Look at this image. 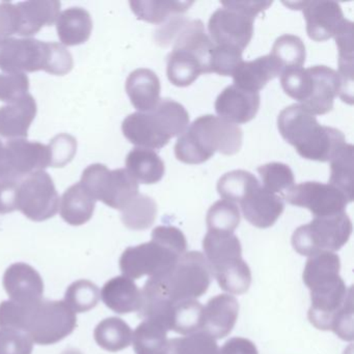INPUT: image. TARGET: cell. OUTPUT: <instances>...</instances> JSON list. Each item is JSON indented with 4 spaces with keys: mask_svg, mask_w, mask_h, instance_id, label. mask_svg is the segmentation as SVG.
Masks as SVG:
<instances>
[{
    "mask_svg": "<svg viewBox=\"0 0 354 354\" xmlns=\"http://www.w3.org/2000/svg\"><path fill=\"white\" fill-rule=\"evenodd\" d=\"M59 208V196L47 171H35L19 180L18 210L24 216L40 223L53 218Z\"/></svg>",
    "mask_w": 354,
    "mask_h": 354,
    "instance_id": "7c38bea8",
    "label": "cell"
},
{
    "mask_svg": "<svg viewBox=\"0 0 354 354\" xmlns=\"http://www.w3.org/2000/svg\"><path fill=\"white\" fill-rule=\"evenodd\" d=\"M328 184L335 186L353 201V146L344 144L331 157Z\"/></svg>",
    "mask_w": 354,
    "mask_h": 354,
    "instance_id": "e575fe53",
    "label": "cell"
},
{
    "mask_svg": "<svg viewBox=\"0 0 354 354\" xmlns=\"http://www.w3.org/2000/svg\"><path fill=\"white\" fill-rule=\"evenodd\" d=\"M167 78L174 86L185 88L194 84L201 74H208L206 64L192 51L173 47L167 55Z\"/></svg>",
    "mask_w": 354,
    "mask_h": 354,
    "instance_id": "4316f807",
    "label": "cell"
},
{
    "mask_svg": "<svg viewBox=\"0 0 354 354\" xmlns=\"http://www.w3.org/2000/svg\"><path fill=\"white\" fill-rule=\"evenodd\" d=\"M279 133L304 159L326 162L346 144L343 132L320 125L316 117L301 105L292 104L277 118Z\"/></svg>",
    "mask_w": 354,
    "mask_h": 354,
    "instance_id": "3957f363",
    "label": "cell"
},
{
    "mask_svg": "<svg viewBox=\"0 0 354 354\" xmlns=\"http://www.w3.org/2000/svg\"><path fill=\"white\" fill-rule=\"evenodd\" d=\"M223 8L211 15L208 30L215 46L243 51L252 41L256 16L268 9L272 1H221Z\"/></svg>",
    "mask_w": 354,
    "mask_h": 354,
    "instance_id": "ba28073f",
    "label": "cell"
},
{
    "mask_svg": "<svg viewBox=\"0 0 354 354\" xmlns=\"http://www.w3.org/2000/svg\"><path fill=\"white\" fill-rule=\"evenodd\" d=\"M80 183L84 189L106 206L123 210L138 194V181L126 169L111 171L106 165L95 163L84 169Z\"/></svg>",
    "mask_w": 354,
    "mask_h": 354,
    "instance_id": "8fae6325",
    "label": "cell"
},
{
    "mask_svg": "<svg viewBox=\"0 0 354 354\" xmlns=\"http://www.w3.org/2000/svg\"><path fill=\"white\" fill-rule=\"evenodd\" d=\"M341 260L333 252L310 257L304 267V283L310 290V322L320 330H333L339 315L353 304L352 288L339 275Z\"/></svg>",
    "mask_w": 354,
    "mask_h": 354,
    "instance_id": "6da1fadb",
    "label": "cell"
},
{
    "mask_svg": "<svg viewBox=\"0 0 354 354\" xmlns=\"http://www.w3.org/2000/svg\"><path fill=\"white\" fill-rule=\"evenodd\" d=\"M281 68L271 55L242 62L233 74L234 86L248 92L259 93L270 80L281 75Z\"/></svg>",
    "mask_w": 354,
    "mask_h": 354,
    "instance_id": "cb8c5ba5",
    "label": "cell"
},
{
    "mask_svg": "<svg viewBox=\"0 0 354 354\" xmlns=\"http://www.w3.org/2000/svg\"><path fill=\"white\" fill-rule=\"evenodd\" d=\"M240 211L235 203L221 200L214 203L207 213L208 231L234 233L240 223Z\"/></svg>",
    "mask_w": 354,
    "mask_h": 354,
    "instance_id": "60d3db41",
    "label": "cell"
},
{
    "mask_svg": "<svg viewBox=\"0 0 354 354\" xmlns=\"http://www.w3.org/2000/svg\"><path fill=\"white\" fill-rule=\"evenodd\" d=\"M271 55L281 66V72L302 68L306 63V46L299 37L286 34L279 37L273 44Z\"/></svg>",
    "mask_w": 354,
    "mask_h": 354,
    "instance_id": "f35d334b",
    "label": "cell"
},
{
    "mask_svg": "<svg viewBox=\"0 0 354 354\" xmlns=\"http://www.w3.org/2000/svg\"><path fill=\"white\" fill-rule=\"evenodd\" d=\"M243 132L239 126L212 115L198 118L178 138L175 155L186 165H201L215 152L237 154L242 146Z\"/></svg>",
    "mask_w": 354,
    "mask_h": 354,
    "instance_id": "277c9868",
    "label": "cell"
},
{
    "mask_svg": "<svg viewBox=\"0 0 354 354\" xmlns=\"http://www.w3.org/2000/svg\"><path fill=\"white\" fill-rule=\"evenodd\" d=\"M37 111L36 100L30 94L0 107V136L9 140L28 138Z\"/></svg>",
    "mask_w": 354,
    "mask_h": 354,
    "instance_id": "7402d4cb",
    "label": "cell"
},
{
    "mask_svg": "<svg viewBox=\"0 0 354 354\" xmlns=\"http://www.w3.org/2000/svg\"><path fill=\"white\" fill-rule=\"evenodd\" d=\"M283 198L290 205L308 209L315 217L331 216L345 212L346 207L352 202L335 186L320 182H304L294 185Z\"/></svg>",
    "mask_w": 354,
    "mask_h": 354,
    "instance_id": "4fadbf2b",
    "label": "cell"
},
{
    "mask_svg": "<svg viewBox=\"0 0 354 354\" xmlns=\"http://www.w3.org/2000/svg\"><path fill=\"white\" fill-rule=\"evenodd\" d=\"M99 299L98 286L88 279H80L68 287L64 301L74 313H86L93 310Z\"/></svg>",
    "mask_w": 354,
    "mask_h": 354,
    "instance_id": "ab89813d",
    "label": "cell"
},
{
    "mask_svg": "<svg viewBox=\"0 0 354 354\" xmlns=\"http://www.w3.org/2000/svg\"><path fill=\"white\" fill-rule=\"evenodd\" d=\"M121 212L122 221L128 229L144 231L156 219L157 204L150 196L138 194Z\"/></svg>",
    "mask_w": 354,
    "mask_h": 354,
    "instance_id": "d590c367",
    "label": "cell"
},
{
    "mask_svg": "<svg viewBox=\"0 0 354 354\" xmlns=\"http://www.w3.org/2000/svg\"><path fill=\"white\" fill-rule=\"evenodd\" d=\"M132 335L131 327L118 317H109L101 321L94 331L96 343L109 352L121 351L129 347Z\"/></svg>",
    "mask_w": 354,
    "mask_h": 354,
    "instance_id": "1f68e13d",
    "label": "cell"
},
{
    "mask_svg": "<svg viewBox=\"0 0 354 354\" xmlns=\"http://www.w3.org/2000/svg\"><path fill=\"white\" fill-rule=\"evenodd\" d=\"M19 180H0V214H7L18 210Z\"/></svg>",
    "mask_w": 354,
    "mask_h": 354,
    "instance_id": "c3c4849f",
    "label": "cell"
},
{
    "mask_svg": "<svg viewBox=\"0 0 354 354\" xmlns=\"http://www.w3.org/2000/svg\"><path fill=\"white\" fill-rule=\"evenodd\" d=\"M167 354H219L216 339L204 331L169 341Z\"/></svg>",
    "mask_w": 354,
    "mask_h": 354,
    "instance_id": "b9f144b4",
    "label": "cell"
},
{
    "mask_svg": "<svg viewBox=\"0 0 354 354\" xmlns=\"http://www.w3.org/2000/svg\"><path fill=\"white\" fill-rule=\"evenodd\" d=\"M107 308L117 314L138 312L142 304V293L132 279L121 275L109 279L100 293Z\"/></svg>",
    "mask_w": 354,
    "mask_h": 354,
    "instance_id": "484cf974",
    "label": "cell"
},
{
    "mask_svg": "<svg viewBox=\"0 0 354 354\" xmlns=\"http://www.w3.org/2000/svg\"><path fill=\"white\" fill-rule=\"evenodd\" d=\"M204 306L198 300L171 302L163 319V326L180 335H192L202 330Z\"/></svg>",
    "mask_w": 354,
    "mask_h": 354,
    "instance_id": "f546056e",
    "label": "cell"
},
{
    "mask_svg": "<svg viewBox=\"0 0 354 354\" xmlns=\"http://www.w3.org/2000/svg\"><path fill=\"white\" fill-rule=\"evenodd\" d=\"M147 243L126 248L120 258L124 277L140 279L144 275L162 277L171 270L187 250V240L181 230L173 225H159Z\"/></svg>",
    "mask_w": 354,
    "mask_h": 354,
    "instance_id": "7a4b0ae2",
    "label": "cell"
},
{
    "mask_svg": "<svg viewBox=\"0 0 354 354\" xmlns=\"http://www.w3.org/2000/svg\"><path fill=\"white\" fill-rule=\"evenodd\" d=\"M6 148L12 179H21L50 167L48 147L41 142H30L26 138L11 140L6 142Z\"/></svg>",
    "mask_w": 354,
    "mask_h": 354,
    "instance_id": "2e32d148",
    "label": "cell"
},
{
    "mask_svg": "<svg viewBox=\"0 0 354 354\" xmlns=\"http://www.w3.org/2000/svg\"><path fill=\"white\" fill-rule=\"evenodd\" d=\"M244 218L259 229L272 227L283 214V198L257 186L240 202Z\"/></svg>",
    "mask_w": 354,
    "mask_h": 354,
    "instance_id": "ffe728a7",
    "label": "cell"
},
{
    "mask_svg": "<svg viewBox=\"0 0 354 354\" xmlns=\"http://www.w3.org/2000/svg\"><path fill=\"white\" fill-rule=\"evenodd\" d=\"M260 182L256 176L243 169H236L225 174L217 182V192L225 201L239 203L252 192Z\"/></svg>",
    "mask_w": 354,
    "mask_h": 354,
    "instance_id": "8d00e7d4",
    "label": "cell"
},
{
    "mask_svg": "<svg viewBox=\"0 0 354 354\" xmlns=\"http://www.w3.org/2000/svg\"><path fill=\"white\" fill-rule=\"evenodd\" d=\"M126 92L138 113H149L160 101V80L152 70L140 68L128 76Z\"/></svg>",
    "mask_w": 354,
    "mask_h": 354,
    "instance_id": "d4e9b609",
    "label": "cell"
},
{
    "mask_svg": "<svg viewBox=\"0 0 354 354\" xmlns=\"http://www.w3.org/2000/svg\"><path fill=\"white\" fill-rule=\"evenodd\" d=\"M30 80L26 73L0 74V101L12 103L28 94Z\"/></svg>",
    "mask_w": 354,
    "mask_h": 354,
    "instance_id": "7dc6e473",
    "label": "cell"
},
{
    "mask_svg": "<svg viewBox=\"0 0 354 354\" xmlns=\"http://www.w3.org/2000/svg\"><path fill=\"white\" fill-rule=\"evenodd\" d=\"M283 3L292 10L302 11L308 38L316 42L335 38L348 20L344 17L341 6L333 0Z\"/></svg>",
    "mask_w": 354,
    "mask_h": 354,
    "instance_id": "5bb4252c",
    "label": "cell"
},
{
    "mask_svg": "<svg viewBox=\"0 0 354 354\" xmlns=\"http://www.w3.org/2000/svg\"><path fill=\"white\" fill-rule=\"evenodd\" d=\"M212 272L208 261L200 252L182 254L177 264L162 277H150L142 291L171 302L200 298L210 287Z\"/></svg>",
    "mask_w": 354,
    "mask_h": 354,
    "instance_id": "8992f818",
    "label": "cell"
},
{
    "mask_svg": "<svg viewBox=\"0 0 354 354\" xmlns=\"http://www.w3.org/2000/svg\"><path fill=\"white\" fill-rule=\"evenodd\" d=\"M310 76V92L301 105L313 115H322L333 111V101L341 92V80L335 70L327 66L308 68Z\"/></svg>",
    "mask_w": 354,
    "mask_h": 354,
    "instance_id": "9a60e30c",
    "label": "cell"
},
{
    "mask_svg": "<svg viewBox=\"0 0 354 354\" xmlns=\"http://www.w3.org/2000/svg\"><path fill=\"white\" fill-rule=\"evenodd\" d=\"M203 248L211 272L223 291L235 295L248 291L252 272L242 259L241 243L235 234L208 231L203 240Z\"/></svg>",
    "mask_w": 354,
    "mask_h": 354,
    "instance_id": "52a82bcc",
    "label": "cell"
},
{
    "mask_svg": "<svg viewBox=\"0 0 354 354\" xmlns=\"http://www.w3.org/2000/svg\"><path fill=\"white\" fill-rule=\"evenodd\" d=\"M34 342L24 331L0 328V354H32Z\"/></svg>",
    "mask_w": 354,
    "mask_h": 354,
    "instance_id": "bcb514c9",
    "label": "cell"
},
{
    "mask_svg": "<svg viewBox=\"0 0 354 354\" xmlns=\"http://www.w3.org/2000/svg\"><path fill=\"white\" fill-rule=\"evenodd\" d=\"M93 21L90 13L82 8H69L57 20V32L64 46L84 44L91 38Z\"/></svg>",
    "mask_w": 354,
    "mask_h": 354,
    "instance_id": "83f0119b",
    "label": "cell"
},
{
    "mask_svg": "<svg viewBox=\"0 0 354 354\" xmlns=\"http://www.w3.org/2000/svg\"><path fill=\"white\" fill-rule=\"evenodd\" d=\"M126 169L138 183L156 184L165 173V162L154 150L132 149L126 157Z\"/></svg>",
    "mask_w": 354,
    "mask_h": 354,
    "instance_id": "4dcf8cb0",
    "label": "cell"
},
{
    "mask_svg": "<svg viewBox=\"0 0 354 354\" xmlns=\"http://www.w3.org/2000/svg\"><path fill=\"white\" fill-rule=\"evenodd\" d=\"M76 324L75 313L64 300L42 299L30 306H22L20 330L28 333L39 345L59 343L73 333Z\"/></svg>",
    "mask_w": 354,
    "mask_h": 354,
    "instance_id": "9c48e42d",
    "label": "cell"
},
{
    "mask_svg": "<svg viewBox=\"0 0 354 354\" xmlns=\"http://www.w3.org/2000/svg\"><path fill=\"white\" fill-rule=\"evenodd\" d=\"M243 51L232 47L215 46L211 51L209 73L221 76H233L238 66L243 62Z\"/></svg>",
    "mask_w": 354,
    "mask_h": 354,
    "instance_id": "ee69618b",
    "label": "cell"
},
{
    "mask_svg": "<svg viewBox=\"0 0 354 354\" xmlns=\"http://www.w3.org/2000/svg\"><path fill=\"white\" fill-rule=\"evenodd\" d=\"M95 207L96 201L80 182L64 192L59 203V214L68 225L78 227L91 221Z\"/></svg>",
    "mask_w": 354,
    "mask_h": 354,
    "instance_id": "f1b7e54d",
    "label": "cell"
},
{
    "mask_svg": "<svg viewBox=\"0 0 354 354\" xmlns=\"http://www.w3.org/2000/svg\"><path fill=\"white\" fill-rule=\"evenodd\" d=\"M259 93L248 92L237 86H227L215 101V111L221 119L232 124H245L252 121L260 109Z\"/></svg>",
    "mask_w": 354,
    "mask_h": 354,
    "instance_id": "d6986e66",
    "label": "cell"
},
{
    "mask_svg": "<svg viewBox=\"0 0 354 354\" xmlns=\"http://www.w3.org/2000/svg\"><path fill=\"white\" fill-rule=\"evenodd\" d=\"M17 8L15 3H0V38H9L17 34Z\"/></svg>",
    "mask_w": 354,
    "mask_h": 354,
    "instance_id": "681fc988",
    "label": "cell"
},
{
    "mask_svg": "<svg viewBox=\"0 0 354 354\" xmlns=\"http://www.w3.org/2000/svg\"><path fill=\"white\" fill-rule=\"evenodd\" d=\"M352 233V223L347 213L315 217L308 225L294 231L292 245L301 256H316L321 252L341 250Z\"/></svg>",
    "mask_w": 354,
    "mask_h": 354,
    "instance_id": "30bf717a",
    "label": "cell"
},
{
    "mask_svg": "<svg viewBox=\"0 0 354 354\" xmlns=\"http://www.w3.org/2000/svg\"><path fill=\"white\" fill-rule=\"evenodd\" d=\"M153 113L169 138L181 136L189 126V115L183 105L173 99H160Z\"/></svg>",
    "mask_w": 354,
    "mask_h": 354,
    "instance_id": "74e56055",
    "label": "cell"
},
{
    "mask_svg": "<svg viewBox=\"0 0 354 354\" xmlns=\"http://www.w3.org/2000/svg\"><path fill=\"white\" fill-rule=\"evenodd\" d=\"M136 354H167V330L155 321L144 320L132 335Z\"/></svg>",
    "mask_w": 354,
    "mask_h": 354,
    "instance_id": "836d02e7",
    "label": "cell"
},
{
    "mask_svg": "<svg viewBox=\"0 0 354 354\" xmlns=\"http://www.w3.org/2000/svg\"><path fill=\"white\" fill-rule=\"evenodd\" d=\"M239 314L238 300L230 294H221L209 300L203 313L202 331L215 339L227 337Z\"/></svg>",
    "mask_w": 354,
    "mask_h": 354,
    "instance_id": "44dd1931",
    "label": "cell"
},
{
    "mask_svg": "<svg viewBox=\"0 0 354 354\" xmlns=\"http://www.w3.org/2000/svg\"><path fill=\"white\" fill-rule=\"evenodd\" d=\"M122 131L138 148L160 150L171 140L153 111L128 115L122 124Z\"/></svg>",
    "mask_w": 354,
    "mask_h": 354,
    "instance_id": "ac0fdd59",
    "label": "cell"
},
{
    "mask_svg": "<svg viewBox=\"0 0 354 354\" xmlns=\"http://www.w3.org/2000/svg\"><path fill=\"white\" fill-rule=\"evenodd\" d=\"M262 179V187L271 194H283L293 187L294 174L289 165L281 162H270L258 167Z\"/></svg>",
    "mask_w": 354,
    "mask_h": 354,
    "instance_id": "7bdbcfd3",
    "label": "cell"
},
{
    "mask_svg": "<svg viewBox=\"0 0 354 354\" xmlns=\"http://www.w3.org/2000/svg\"><path fill=\"white\" fill-rule=\"evenodd\" d=\"M3 288L10 300L30 306L43 299L44 281L40 273L26 263H15L6 270Z\"/></svg>",
    "mask_w": 354,
    "mask_h": 354,
    "instance_id": "e0dca14e",
    "label": "cell"
},
{
    "mask_svg": "<svg viewBox=\"0 0 354 354\" xmlns=\"http://www.w3.org/2000/svg\"><path fill=\"white\" fill-rule=\"evenodd\" d=\"M15 5L18 20L16 35L26 38L38 34L45 26L57 22L62 6L57 0H32Z\"/></svg>",
    "mask_w": 354,
    "mask_h": 354,
    "instance_id": "603a6c76",
    "label": "cell"
},
{
    "mask_svg": "<svg viewBox=\"0 0 354 354\" xmlns=\"http://www.w3.org/2000/svg\"><path fill=\"white\" fill-rule=\"evenodd\" d=\"M12 179L6 144L0 140V180Z\"/></svg>",
    "mask_w": 354,
    "mask_h": 354,
    "instance_id": "816d5d0a",
    "label": "cell"
},
{
    "mask_svg": "<svg viewBox=\"0 0 354 354\" xmlns=\"http://www.w3.org/2000/svg\"><path fill=\"white\" fill-rule=\"evenodd\" d=\"M47 147L50 153V167H64L73 160L77 152V140L70 134L61 133Z\"/></svg>",
    "mask_w": 354,
    "mask_h": 354,
    "instance_id": "f6af8a7d",
    "label": "cell"
},
{
    "mask_svg": "<svg viewBox=\"0 0 354 354\" xmlns=\"http://www.w3.org/2000/svg\"><path fill=\"white\" fill-rule=\"evenodd\" d=\"M219 354H259L256 345L244 337H232L219 350Z\"/></svg>",
    "mask_w": 354,
    "mask_h": 354,
    "instance_id": "f907efd6",
    "label": "cell"
},
{
    "mask_svg": "<svg viewBox=\"0 0 354 354\" xmlns=\"http://www.w3.org/2000/svg\"><path fill=\"white\" fill-rule=\"evenodd\" d=\"M73 65V57L63 44L34 38H0V70L5 73L45 71L63 76Z\"/></svg>",
    "mask_w": 354,
    "mask_h": 354,
    "instance_id": "5b68a950",
    "label": "cell"
},
{
    "mask_svg": "<svg viewBox=\"0 0 354 354\" xmlns=\"http://www.w3.org/2000/svg\"><path fill=\"white\" fill-rule=\"evenodd\" d=\"M132 12L138 19L152 24H165L175 14H182L189 10L194 1H171V0H147V1H130Z\"/></svg>",
    "mask_w": 354,
    "mask_h": 354,
    "instance_id": "d6a6232c",
    "label": "cell"
}]
</instances>
